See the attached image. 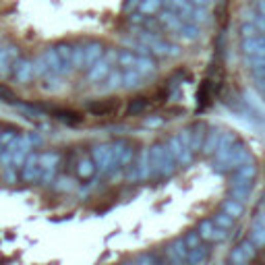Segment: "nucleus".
Segmentation results:
<instances>
[{"label": "nucleus", "mask_w": 265, "mask_h": 265, "mask_svg": "<svg viewBox=\"0 0 265 265\" xmlns=\"http://www.w3.org/2000/svg\"><path fill=\"white\" fill-rule=\"evenodd\" d=\"M176 35L182 37L185 42H197L201 37V29H199V25H195L191 21H182V25L176 29Z\"/></svg>", "instance_id": "nucleus-22"}, {"label": "nucleus", "mask_w": 265, "mask_h": 265, "mask_svg": "<svg viewBox=\"0 0 265 265\" xmlns=\"http://www.w3.org/2000/svg\"><path fill=\"white\" fill-rule=\"evenodd\" d=\"M54 116H56L58 120L67 123V125H79V123L83 120V116H81V114L71 112V110H54Z\"/></svg>", "instance_id": "nucleus-33"}, {"label": "nucleus", "mask_w": 265, "mask_h": 265, "mask_svg": "<svg viewBox=\"0 0 265 265\" xmlns=\"http://www.w3.org/2000/svg\"><path fill=\"white\" fill-rule=\"evenodd\" d=\"M240 50H242L244 56H261V54H265V33L242 39Z\"/></svg>", "instance_id": "nucleus-14"}, {"label": "nucleus", "mask_w": 265, "mask_h": 265, "mask_svg": "<svg viewBox=\"0 0 265 265\" xmlns=\"http://www.w3.org/2000/svg\"><path fill=\"white\" fill-rule=\"evenodd\" d=\"M13 77H15V81L21 83V85L29 83V81L33 79V60H29V58H25V56H19V58L15 60V65H13Z\"/></svg>", "instance_id": "nucleus-10"}, {"label": "nucleus", "mask_w": 265, "mask_h": 265, "mask_svg": "<svg viewBox=\"0 0 265 265\" xmlns=\"http://www.w3.org/2000/svg\"><path fill=\"white\" fill-rule=\"evenodd\" d=\"M240 249L244 251V255H247V259H249V261L257 255V247H255L251 240H242V242H240Z\"/></svg>", "instance_id": "nucleus-46"}, {"label": "nucleus", "mask_w": 265, "mask_h": 265, "mask_svg": "<svg viewBox=\"0 0 265 265\" xmlns=\"http://www.w3.org/2000/svg\"><path fill=\"white\" fill-rule=\"evenodd\" d=\"M116 60H118V50L116 48H108L104 50V54L99 56V60L87 69V81L91 85H99L104 83V79L110 75V71L116 67Z\"/></svg>", "instance_id": "nucleus-3"}, {"label": "nucleus", "mask_w": 265, "mask_h": 265, "mask_svg": "<svg viewBox=\"0 0 265 265\" xmlns=\"http://www.w3.org/2000/svg\"><path fill=\"white\" fill-rule=\"evenodd\" d=\"M249 19H251V21L257 25V29H259L261 33H265V17H263L261 13H253Z\"/></svg>", "instance_id": "nucleus-47"}, {"label": "nucleus", "mask_w": 265, "mask_h": 265, "mask_svg": "<svg viewBox=\"0 0 265 265\" xmlns=\"http://www.w3.org/2000/svg\"><path fill=\"white\" fill-rule=\"evenodd\" d=\"M251 193H253V187H240V185L230 187V197L240 201V203H247L251 199Z\"/></svg>", "instance_id": "nucleus-31"}, {"label": "nucleus", "mask_w": 265, "mask_h": 265, "mask_svg": "<svg viewBox=\"0 0 265 265\" xmlns=\"http://www.w3.org/2000/svg\"><path fill=\"white\" fill-rule=\"evenodd\" d=\"M162 7H164V0H141V5H139V13L153 17V15H160Z\"/></svg>", "instance_id": "nucleus-29"}, {"label": "nucleus", "mask_w": 265, "mask_h": 265, "mask_svg": "<svg viewBox=\"0 0 265 265\" xmlns=\"http://www.w3.org/2000/svg\"><path fill=\"white\" fill-rule=\"evenodd\" d=\"M238 139H236V135L234 133H230V131H222V135H220V143H218V149H216V164H222V162H226L228 160V155L232 153V149H234V143H236Z\"/></svg>", "instance_id": "nucleus-9"}, {"label": "nucleus", "mask_w": 265, "mask_h": 265, "mask_svg": "<svg viewBox=\"0 0 265 265\" xmlns=\"http://www.w3.org/2000/svg\"><path fill=\"white\" fill-rule=\"evenodd\" d=\"M222 211H226L228 216H232L234 220H238V218H242L244 216V203H240V201H236V199H226L224 203H222Z\"/></svg>", "instance_id": "nucleus-28"}, {"label": "nucleus", "mask_w": 265, "mask_h": 265, "mask_svg": "<svg viewBox=\"0 0 265 265\" xmlns=\"http://www.w3.org/2000/svg\"><path fill=\"white\" fill-rule=\"evenodd\" d=\"M220 135H222V129H218V127L207 129L205 141H203V147H201V151H203L205 155H214V153H216L218 143H220Z\"/></svg>", "instance_id": "nucleus-19"}, {"label": "nucleus", "mask_w": 265, "mask_h": 265, "mask_svg": "<svg viewBox=\"0 0 265 265\" xmlns=\"http://www.w3.org/2000/svg\"><path fill=\"white\" fill-rule=\"evenodd\" d=\"M87 112L91 116H112V114L118 112V101H114V99L91 101V104H87Z\"/></svg>", "instance_id": "nucleus-11"}, {"label": "nucleus", "mask_w": 265, "mask_h": 265, "mask_svg": "<svg viewBox=\"0 0 265 265\" xmlns=\"http://www.w3.org/2000/svg\"><path fill=\"white\" fill-rule=\"evenodd\" d=\"M95 172H97V170H95V164H93V160H91V155H85V157H81V160L77 162V176H79L81 180L93 178Z\"/></svg>", "instance_id": "nucleus-24"}, {"label": "nucleus", "mask_w": 265, "mask_h": 265, "mask_svg": "<svg viewBox=\"0 0 265 265\" xmlns=\"http://www.w3.org/2000/svg\"><path fill=\"white\" fill-rule=\"evenodd\" d=\"M143 77H145V75H141L139 71L127 69V71H123V87H125V89H137V87H141Z\"/></svg>", "instance_id": "nucleus-26"}, {"label": "nucleus", "mask_w": 265, "mask_h": 265, "mask_svg": "<svg viewBox=\"0 0 265 265\" xmlns=\"http://www.w3.org/2000/svg\"><path fill=\"white\" fill-rule=\"evenodd\" d=\"M189 131H191V149L197 153V151H201V147H203L205 133H207V125H203V123H195Z\"/></svg>", "instance_id": "nucleus-21"}, {"label": "nucleus", "mask_w": 265, "mask_h": 265, "mask_svg": "<svg viewBox=\"0 0 265 265\" xmlns=\"http://www.w3.org/2000/svg\"><path fill=\"white\" fill-rule=\"evenodd\" d=\"M162 155H164V143H155L149 147V174L160 176V166H162Z\"/></svg>", "instance_id": "nucleus-17"}, {"label": "nucleus", "mask_w": 265, "mask_h": 265, "mask_svg": "<svg viewBox=\"0 0 265 265\" xmlns=\"http://www.w3.org/2000/svg\"><path fill=\"white\" fill-rule=\"evenodd\" d=\"M230 263H234V265H244L249 259H247V255H244V251L240 249V244L238 247H234L232 251H230Z\"/></svg>", "instance_id": "nucleus-41"}, {"label": "nucleus", "mask_w": 265, "mask_h": 265, "mask_svg": "<svg viewBox=\"0 0 265 265\" xmlns=\"http://www.w3.org/2000/svg\"><path fill=\"white\" fill-rule=\"evenodd\" d=\"M251 160H253V155L247 149V145L240 143V141H236L232 153L228 155V160L222 162V164H214V168H216V172H230V170H236L238 166H242V164H247Z\"/></svg>", "instance_id": "nucleus-4"}, {"label": "nucleus", "mask_w": 265, "mask_h": 265, "mask_svg": "<svg viewBox=\"0 0 265 265\" xmlns=\"http://www.w3.org/2000/svg\"><path fill=\"white\" fill-rule=\"evenodd\" d=\"M135 39H139L141 44H145L151 54H157V56H164V58H176L180 56V46L170 42V39H164L160 33L155 31H147V29H141L135 33Z\"/></svg>", "instance_id": "nucleus-1"}, {"label": "nucleus", "mask_w": 265, "mask_h": 265, "mask_svg": "<svg viewBox=\"0 0 265 265\" xmlns=\"http://www.w3.org/2000/svg\"><path fill=\"white\" fill-rule=\"evenodd\" d=\"M214 228H216V224H214V220H203L201 224H199V234H201V240H211V232H214Z\"/></svg>", "instance_id": "nucleus-39"}, {"label": "nucleus", "mask_w": 265, "mask_h": 265, "mask_svg": "<svg viewBox=\"0 0 265 265\" xmlns=\"http://www.w3.org/2000/svg\"><path fill=\"white\" fill-rule=\"evenodd\" d=\"M162 125V118H147L145 120V127H160Z\"/></svg>", "instance_id": "nucleus-53"}, {"label": "nucleus", "mask_w": 265, "mask_h": 265, "mask_svg": "<svg viewBox=\"0 0 265 265\" xmlns=\"http://www.w3.org/2000/svg\"><path fill=\"white\" fill-rule=\"evenodd\" d=\"M58 162H60V153H56V151H46V153H39V166H42L39 182H42V185H50L52 180H54V174H56Z\"/></svg>", "instance_id": "nucleus-7"}, {"label": "nucleus", "mask_w": 265, "mask_h": 265, "mask_svg": "<svg viewBox=\"0 0 265 265\" xmlns=\"http://www.w3.org/2000/svg\"><path fill=\"white\" fill-rule=\"evenodd\" d=\"M265 65V54L261 56H247V67L253 69V67H263Z\"/></svg>", "instance_id": "nucleus-48"}, {"label": "nucleus", "mask_w": 265, "mask_h": 265, "mask_svg": "<svg viewBox=\"0 0 265 265\" xmlns=\"http://www.w3.org/2000/svg\"><path fill=\"white\" fill-rule=\"evenodd\" d=\"M116 65L127 71V69H133V71H139L141 75H149V73H155L157 69V63L153 60V56H143V54H135L133 50H118V60Z\"/></svg>", "instance_id": "nucleus-2"}, {"label": "nucleus", "mask_w": 265, "mask_h": 265, "mask_svg": "<svg viewBox=\"0 0 265 265\" xmlns=\"http://www.w3.org/2000/svg\"><path fill=\"white\" fill-rule=\"evenodd\" d=\"M191 3L195 5V7H209L214 0H191Z\"/></svg>", "instance_id": "nucleus-54"}, {"label": "nucleus", "mask_w": 265, "mask_h": 265, "mask_svg": "<svg viewBox=\"0 0 265 265\" xmlns=\"http://www.w3.org/2000/svg\"><path fill=\"white\" fill-rule=\"evenodd\" d=\"M83 65H85V48H83V44L81 46H73V69L81 71Z\"/></svg>", "instance_id": "nucleus-37"}, {"label": "nucleus", "mask_w": 265, "mask_h": 265, "mask_svg": "<svg viewBox=\"0 0 265 265\" xmlns=\"http://www.w3.org/2000/svg\"><path fill=\"white\" fill-rule=\"evenodd\" d=\"M139 5H141V0H127V3H125V7H123V9H125L127 13H131L133 9H139Z\"/></svg>", "instance_id": "nucleus-51"}, {"label": "nucleus", "mask_w": 265, "mask_h": 265, "mask_svg": "<svg viewBox=\"0 0 265 265\" xmlns=\"http://www.w3.org/2000/svg\"><path fill=\"white\" fill-rule=\"evenodd\" d=\"M240 35H242V39H247V37L261 35V31L257 29V25H255L253 21H249V23H242V25H240Z\"/></svg>", "instance_id": "nucleus-42"}, {"label": "nucleus", "mask_w": 265, "mask_h": 265, "mask_svg": "<svg viewBox=\"0 0 265 265\" xmlns=\"http://www.w3.org/2000/svg\"><path fill=\"white\" fill-rule=\"evenodd\" d=\"M44 58H46V63H48L50 75H56V77L63 75V65H60V58H58V54H56L54 48H46V50H44Z\"/></svg>", "instance_id": "nucleus-23"}, {"label": "nucleus", "mask_w": 265, "mask_h": 265, "mask_svg": "<svg viewBox=\"0 0 265 265\" xmlns=\"http://www.w3.org/2000/svg\"><path fill=\"white\" fill-rule=\"evenodd\" d=\"M257 89L261 91V97L265 99V81H257Z\"/></svg>", "instance_id": "nucleus-55"}, {"label": "nucleus", "mask_w": 265, "mask_h": 265, "mask_svg": "<svg viewBox=\"0 0 265 265\" xmlns=\"http://www.w3.org/2000/svg\"><path fill=\"white\" fill-rule=\"evenodd\" d=\"M91 160L95 164V170L99 174H110V168H112V147L110 143H99L91 149Z\"/></svg>", "instance_id": "nucleus-5"}, {"label": "nucleus", "mask_w": 265, "mask_h": 265, "mask_svg": "<svg viewBox=\"0 0 265 265\" xmlns=\"http://www.w3.org/2000/svg\"><path fill=\"white\" fill-rule=\"evenodd\" d=\"M249 240H251L257 249L265 247V224H263V222H259L257 218L253 220V228H251V236H249Z\"/></svg>", "instance_id": "nucleus-27"}, {"label": "nucleus", "mask_w": 265, "mask_h": 265, "mask_svg": "<svg viewBox=\"0 0 265 265\" xmlns=\"http://www.w3.org/2000/svg\"><path fill=\"white\" fill-rule=\"evenodd\" d=\"M48 75H50L48 63H46V58H44V54H42V56H37V58L33 60V77H35V79H44V77H48Z\"/></svg>", "instance_id": "nucleus-35"}, {"label": "nucleus", "mask_w": 265, "mask_h": 265, "mask_svg": "<svg viewBox=\"0 0 265 265\" xmlns=\"http://www.w3.org/2000/svg\"><path fill=\"white\" fill-rule=\"evenodd\" d=\"M135 263H160V259H157L155 255H141L135 259Z\"/></svg>", "instance_id": "nucleus-50"}, {"label": "nucleus", "mask_w": 265, "mask_h": 265, "mask_svg": "<svg viewBox=\"0 0 265 265\" xmlns=\"http://www.w3.org/2000/svg\"><path fill=\"white\" fill-rule=\"evenodd\" d=\"M15 137H17V131H15V129H7V131L0 133V153H3V151L15 141Z\"/></svg>", "instance_id": "nucleus-40"}, {"label": "nucleus", "mask_w": 265, "mask_h": 265, "mask_svg": "<svg viewBox=\"0 0 265 265\" xmlns=\"http://www.w3.org/2000/svg\"><path fill=\"white\" fill-rule=\"evenodd\" d=\"M42 176V166H39V153L37 151H29L25 162L21 166V180L25 185H35L39 182Z\"/></svg>", "instance_id": "nucleus-6"}, {"label": "nucleus", "mask_w": 265, "mask_h": 265, "mask_svg": "<svg viewBox=\"0 0 265 265\" xmlns=\"http://www.w3.org/2000/svg\"><path fill=\"white\" fill-rule=\"evenodd\" d=\"M189 21H191V23H195V25L209 23V13H207V7H193Z\"/></svg>", "instance_id": "nucleus-32"}, {"label": "nucleus", "mask_w": 265, "mask_h": 265, "mask_svg": "<svg viewBox=\"0 0 265 265\" xmlns=\"http://www.w3.org/2000/svg\"><path fill=\"white\" fill-rule=\"evenodd\" d=\"M176 166H178V162H176L174 153H172L170 147L164 143V155H162V166H160V176H157V178H168V176H172V174L176 172Z\"/></svg>", "instance_id": "nucleus-18"}, {"label": "nucleus", "mask_w": 265, "mask_h": 265, "mask_svg": "<svg viewBox=\"0 0 265 265\" xmlns=\"http://www.w3.org/2000/svg\"><path fill=\"white\" fill-rule=\"evenodd\" d=\"M54 50H56V54L60 58V65H63V75H71L75 71L73 69V46L67 44V42H63Z\"/></svg>", "instance_id": "nucleus-16"}, {"label": "nucleus", "mask_w": 265, "mask_h": 265, "mask_svg": "<svg viewBox=\"0 0 265 265\" xmlns=\"http://www.w3.org/2000/svg\"><path fill=\"white\" fill-rule=\"evenodd\" d=\"M214 224H216V226H220V228L230 230V228L234 226V218H232V216H228L226 211H220V214H216V216H214Z\"/></svg>", "instance_id": "nucleus-38"}, {"label": "nucleus", "mask_w": 265, "mask_h": 265, "mask_svg": "<svg viewBox=\"0 0 265 265\" xmlns=\"http://www.w3.org/2000/svg\"><path fill=\"white\" fill-rule=\"evenodd\" d=\"M182 238H185V242H187V247H189V249H193V247L201 244V234H199V230H191V232H187Z\"/></svg>", "instance_id": "nucleus-44"}, {"label": "nucleus", "mask_w": 265, "mask_h": 265, "mask_svg": "<svg viewBox=\"0 0 265 265\" xmlns=\"http://www.w3.org/2000/svg\"><path fill=\"white\" fill-rule=\"evenodd\" d=\"M255 174H257V166L253 164V160H251V162H247V164H242V166H238V168H236V172H234V176H232V187H234V185H240V187H253V178H255Z\"/></svg>", "instance_id": "nucleus-12"}, {"label": "nucleus", "mask_w": 265, "mask_h": 265, "mask_svg": "<svg viewBox=\"0 0 265 265\" xmlns=\"http://www.w3.org/2000/svg\"><path fill=\"white\" fill-rule=\"evenodd\" d=\"M21 56V50L17 46H5V48H0V75H7L15 60Z\"/></svg>", "instance_id": "nucleus-15"}, {"label": "nucleus", "mask_w": 265, "mask_h": 265, "mask_svg": "<svg viewBox=\"0 0 265 265\" xmlns=\"http://www.w3.org/2000/svg\"><path fill=\"white\" fill-rule=\"evenodd\" d=\"M83 48H85V65H83V69H89V67H93V65L99 60V56L104 54V46H101L99 42H89V44H85Z\"/></svg>", "instance_id": "nucleus-20"}, {"label": "nucleus", "mask_w": 265, "mask_h": 265, "mask_svg": "<svg viewBox=\"0 0 265 265\" xmlns=\"http://www.w3.org/2000/svg\"><path fill=\"white\" fill-rule=\"evenodd\" d=\"M226 238H228V230H226V228L216 226L214 232H211V242H224Z\"/></svg>", "instance_id": "nucleus-45"}, {"label": "nucleus", "mask_w": 265, "mask_h": 265, "mask_svg": "<svg viewBox=\"0 0 265 265\" xmlns=\"http://www.w3.org/2000/svg\"><path fill=\"white\" fill-rule=\"evenodd\" d=\"M207 257H209V249H207L205 244H197V247L189 249L187 263H191V265H201V263L207 261Z\"/></svg>", "instance_id": "nucleus-25"}, {"label": "nucleus", "mask_w": 265, "mask_h": 265, "mask_svg": "<svg viewBox=\"0 0 265 265\" xmlns=\"http://www.w3.org/2000/svg\"><path fill=\"white\" fill-rule=\"evenodd\" d=\"M149 108V99L147 97H137L135 101L129 104V108H127V114L129 116H135V114H141L143 110Z\"/></svg>", "instance_id": "nucleus-34"}, {"label": "nucleus", "mask_w": 265, "mask_h": 265, "mask_svg": "<svg viewBox=\"0 0 265 265\" xmlns=\"http://www.w3.org/2000/svg\"><path fill=\"white\" fill-rule=\"evenodd\" d=\"M0 101H5V104H17V101H19V97H17L9 87L0 85Z\"/></svg>", "instance_id": "nucleus-43"}, {"label": "nucleus", "mask_w": 265, "mask_h": 265, "mask_svg": "<svg viewBox=\"0 0 265 265\" xmlns=\"http://www.w3.org/2000/svg\"><path fill=\"white\" fill-rule=\"evenodd\" d=\"M255 9H257V13H261L265 17V0H255Z\"/></svg>", "instance_id": "nucleus-52"}, {"label": "nucleus", "mask_w": 265, "mask_h": 265, "mask_svg": "<svg viewBox=\"0 0 265 265\" xmlns=\"http://www.w3.org/2000/svg\"><path fill=\"white\" fill-rule=\"evenodd\" d=\"M244 101L251 106L253 110H257L261 116H265V104H263V101H261V97H257L253 91H247V93H244Z\"/></svg>", "instance_id": "nucleus-36"}, {"label": "nucleus", "mask_w": 265, "mask_h": 265, "mask_svg": "<svg viewBox=\"0 0 265 265\" xmlns=\"http://www.w3.org/2000/svg\"><path fill=\"white\" fill-rule=\"evenodd\" d=\"M166 145H168V147H170V151L174 153V157H176L178 166H189V164L193 162V155H195V151H193V149H191V145H189V143H185V141H182L178 135L170 137Z\"/></svg>", "instance_id": "nucleus-8"}, {"label": "nucleus", "mask_w": 265, "mask_h": 265, "mask_svg": "<svg viewBox=\"0 0 265 265\" xmlns=\"http://www.w3.org/2000/svg\"><path fill=\"white\" fill-rule=\"evenodd\" d=\"M104 91H114V89H118V87H123V71H118V69H112L110 71V75L104 79Z\"/></svg>", "instance_id": "nucleus-30"}, {"label": "nucleus", "mask_w": 265, "mask_h": 265, "mask_svg": "<svg viewBox=\"0 0 265 265\" xmlns=\"http://www.w3.org/2000/svg\"><path fill=\"white\" fill-rule=\"evenodd\" d=\"M187 255H189V247H187L185 238H178L166 247V257L170 263H176V265L187 263Z\"/></svg>", "instance_id": "nucleus-13"}, {"label": "nucleus", "mask_w": 265, "mask_h": 265, "mask_svg": "<svg viewBox=\"0 0 265 265\" xmlns=\"http://www.w3.org/2000/svg\"><path fill=\"white\" fill-rule=\"evenodd\" d=\"M251 75L255 81H265V65L263 67H253L251 69Z\"/></svg>", "instance_id": "nucleus-49"}]
</instances>
